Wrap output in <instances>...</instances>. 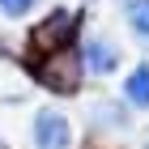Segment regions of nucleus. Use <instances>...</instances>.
Instances as JSON below:
<instances>
[{
    "label": "nucleus",
    "instance_id": "obj_3",
    "mask_svg": "<svg viewBox=\"0 0 149 149\" xmlns=\"http://www.w3.org/2000/svg\"><path fill=\"white\" fill-rule=\"evenodd\" d=\"M72 30H77V17H72L68 9H60V13H51V17L34 30L30 47H34V51H47V56H51V51H64V43H68Z\"/></svg>",
    "mask_w": 149,
    "mask_h": 149
},
{
    "label": "nucleus",
    "instance_id": "obj_6",
    "mask_svg": "<svg viewBox=\"0 0 149 149\" xmlns=\"http://www.w3.org/2000/svg\"><path fill=\"white\" fill-rule=\"evenodd\" d=\"M124 17H128V30L149 47V0H124Z\"/></svg>",
    "mask_w": 149,
    "mask_h": 149
},
{
    "label": "nucleus",
    "instance_id": "obj_1",
    "mask_svg": "<svg viewBox=\"0 0 149 149\" xmlns=\"http://www.w3.org/2000/svg\"><path fill=\"white\" fill-rule=\"evenodd\" d=\"M77 64L90 77H111L119 64H124V51L111 43V38H102V34H90L85 43H81V56H77Z\"/></svg>",
    "mask_w": 149,
    "mask_h": 149
},
{
    "label": "nucleus",
    "instance_id": "obj_2",
    "mask_svg": "<svg viewBox=\"0 0 149 149\" xmlns=\"http://www.w3.org/2000/svg\"><path fill=\"white\" fill-rule=\"evenodd\" d=\"M34 145L38 149H72V124H68V115L43 107V111L34 115Z\"/></svg>",
    "mask_w": 149,
    "mask_h": 149
},
{
    "label": "nucleus",
    "instance_id": "obj_8",
    "mask_svg": "<svg viewBox=\"0 0 149 149\" xmlns=\"http://www.w3.org/2000/svg\"><path fill=\"white\" fill-rule=\"evenodd\" d=\"M34 4H38V0H0V13L17 22V17H26V13L34 9Z\"/></svg>",
    "mask_w": 149,
    "mask_h": 149
},
{
    "label": "nucleus",
    "instance_id": "obj_9",
    "mask_svg": "<svg viewBox=\"0 0 149 149\" xmlns=\"http://www.w3.org/2000/svg\"><path fill=\"white\" fill-rule=\"evenodd\" d=\"M0 149H4V145H0Z\"/></svg>",
    "mask_w": 149,
    "mask_h": 149
},
{
    "label": "nucleus",
    "instance_id": "obj_7",
    "mask_svg": "<svg viewBox=\"0 0 149 149\" xmlns=\"http://www.w3.org/2000/svg\"><path fill=\"white\" fill-rule=\"evenodd\" d=\"M94 119H98L102 128H119V132L132 128V111L119 107V102H98V107H94Z\"/></svg>",
    "mask_w": 149,
    "mask_h": 149
},
{
    "label": "nucleus",
    "instance_id": "obj_5",
    "mask_svg": "<svg viewBox=\"0 0 149 149\" xmlns=\"http://www.w3.org/2000/svg\"><path fill=\"white\" fill-rule=\"evenodd\" d=\"M124 98H128V107L149 111V60H145V64H136V68L128 72V81H124Z\"/></svg>",
    "mask_w": 149,
    "mask_h": 149
},
{
    "label": "nucleus",
    "instance_id": "obj_10",
    "mask_svg": "<svg viewBox=\"0 0 149 149\" xmlns=\"http://www.w3.org/2000/svg\"><path fill=\"white\" fill-rule=\"evenodd\" d=\"M145 149H149V145H145Z\"/></svg>",
    "mask_w": 149,
    "mask_h": 149
},
{
    "label": "nucleus",
    "instance_id": "obj_4",
    "mask_svg": "<svg viewBox=\"0 0 149 149\" xmlns=\"http://www.w3.org/2000/svg\"><path fill=\"white\" fill-rule=\"evenodd\" d=\"M43 77L51 81L60 94H72L77 90V77H81V64H77V56H68V51H56V56H51V68H47Z\"/></svg>",
    "mask_w": 149,
    "mask_h": 149
}]
</instances>
